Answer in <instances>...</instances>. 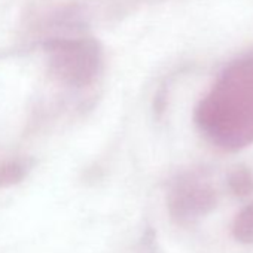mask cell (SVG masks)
<instances>
[{"instance_id": "obj_1", "label": "cell", "mask_w": 253, "mask_h": 253, "mask_svg": "<svg viewBox=\"0 0 253 253\" xmlns=\"http://www.w3.org/2000/svg\"><path fill=\"white\" fill-rule=\"evenodd\" d=\"M198 122L220 149L237 151L253 143V60L220 79L203 101Z\"/></svg>"}, {"instance_id": "obj_2", "label": "cell", "mask_w": 253, "mask_h": 253, "mask_svg": "<svg viewBox=\"0 0 253 253\" xmlns=\"http://www.w3.org/2000/svg\"><path fill=\"white\" fill-rule=\"evenodd\" d=\"M216 206V192L207 182L192 179L177 191V214L183 219H194L209 213Z\"/></svg>"}, {"instance_id": "obj_3", "label": "cell", "mask_w": 253, "mask_h": 253, "mask_svg": "<svg viewBox=\"0 0 253 253\" xmlns=\"http://www.w3.org/2000/svg\"><path fill=\"white\" fill-rule=\"evenodd\" d=\"M232 237L244 244H253V203L243 207L232 220Z\"/></svg>"}, {"instance_id": "obj_4", "label": "cell", "mask_w": 253, "mask_h": 253, "mask_svg": "<svg viewBox=\"0 0 253 253\" xmlns=\"http://www.w3.org/2000/svg\"><path fill=\"white\" fill-rule=\"evenodd\" d=\"M228 185L231 191L240 197L253 194V174L247 169H237L231 171L228 177Z\"/></svg>"}]
</instances>
